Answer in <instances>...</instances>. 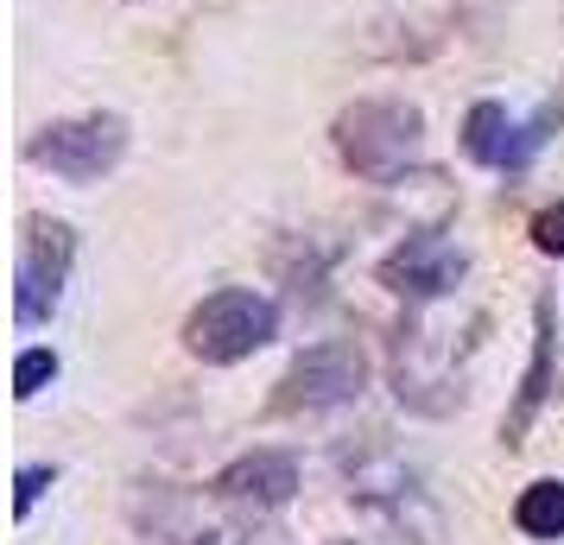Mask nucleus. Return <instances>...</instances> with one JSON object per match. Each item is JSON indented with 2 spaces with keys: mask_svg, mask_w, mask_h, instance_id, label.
Segmentation results:
<instances>
[{
  "mask_svg": "<svg viewBox=\"0 0 564 545\" xmlns=\"http://www.w3.org/2000/svg\"><path fill=\"white\" fill-rule=\"evenodd\" d=\"M52 381H57V356L52 349H26V356L13 362V393H20V400H39Z\"/></svg>",
  "mask_w": 564,
  "mask_h": 545,
  "instance_id": "obj_12",
  "label": "nucleus"
},
{
  "mask_svg": "<svg viewBox=\"0 0 564 545\" xmlns=\"http://www.w3.org/2000/svg\"><path fill=\"white\" fill-rule=\"evenodd\" d=\"M121 153H128V121H121V115H77V121H52V128L26 146L32 165H45V172H57V178H70V184L108 178V172L121 165Z\"/></svg>",
  "mask_w": 564,
  "mask_h": 545,
  "instance_id": "obj_4",
  "label": "nucleus"
},
{
  "mask_svg": "<svg viewBox=\"0 0 564 545\" xmlns=\"http://www.w3.org/2000/svg\"><path fill=\"white\" fill-rule=\"evenodd\" d=\"M361 514L381 520L400 545H444V514H437V501L419 482L400 494H387V501H375V508H361Z\"/></svg>",
  "mask_w": 564,
  "mask_h": 545,
  "instance_id": "obj_9",
  "label": "nucleus"
},
{
  "mask_svg": "<svg viewBox=\"0 0 564 545\" xmlns=\"http://www.w3.org/2000/svg\"><path fill=\"white\" fill-rule=\"evenodd\" d=\"M70 260H77V235H70V222L32 216L26 241H20V266H13V317H20L26 330L52 324V312L64 305Z\"/></svg>",
  "mask_w": 564,
  "mask_h": 545,
  "instance_id": "obj_3",
  "label": "nucleus"
},
{
  "mask_svg": "<svg viewBox=\"0 0 564 545\" xmlns=\"http://www.w3.org/2000/svg\"><path fill=\"white\" fill-rule=\"evenodd\" d=\"M463 266H469L463 248H451L437 229H419L381 260V286L400 298H444V292H457Z\"/></svg>",
  "mask_w": 564,
  "mask_h": 545,
  "instance_id": "obj_6",
  "label": "nucleus"
},
{
  "mask_svg": "<svg viewBox=\"0 0 564 545\" xmlns=\"http://www.w3.org/2000/svg\"><path fill=\"white\" fill-rule=\"evenodd\" d=\"M533 140L539 133H520L501 102H476L469 121H463V153L476 159V165H527Z\"/></svg>",
  "mask_w": 564,
  "mask_h": 545,
  "instance_id": "obj_8",
  "label": "nucleus"
},
{
  "mask_svg": "<svg viewBox=\"0 0 564 545\" xmlns=\"http://www.w3.org/2000/svg\"><path fill=\"white\" fill-rule=\"evenodd\" d=\"M209 489H216V501H229L241 514H273V508H285L299 494V457L292 450H248Z\"/></svg>",
  "mask_w": 564,
  "mask_h": 545,
  "instance_id": "obj_7",
  "label": "nucleus"
},
{
  "mask_svg": "<svg viewBox=\"0 0 564 545\" xmlns=\"http://www.w3.org/2000/svg\"><path fill=\"white\" fill-rule=\"evenodd\" d=\"M280 337V312L273 298H260L248 286H229V292H209L197 312L184 317V349L209 368H229V362H248L254 349Z\"/></svg>",
  "mask_w": 564,
  "mask_h": 545,
  "instance_id": "obj_2",
  "label": "nucleus"
},
{
  "mask_svg": "<svg viewBox=\"0 0 564 545\" xmlns=\"http://www.w3.org/2000/svg\"><path fill=\"white\" fill-rule=\"evenodd\" d=\"M52 476H57L52 464H26V469H20V476H13V514L26 520L32 508H39V494H45V482H52Z\"/></svg>",
  "mask_w": 564,
  "mask_h": 545,
  "instance_id": "obj_13",
  "label": "nucleus"
},
{
  "mask_svg": "<svg viewBox=\"0 0 564 545\" xmlns=\"http://www.w3.org/2000/svg\"><path fill=\"white\" fill-rule=\"evenodd\" d=\"M513 526L527 539H564V482H533L513 501Z\"/></svg>",
  "mask_w": 564,
  "mask_h": 545,
  "instance_id": "obj_10",
  "label": "nucleus"
},
{
  "mask_svg": "<svg viewBox=\"0 0 564 545\" xmlns=\"http://www.w3.org/2000/svg\"><path fill=\"white\" fill-rule=\"evenodd\" d=\"M343 545H356V539H343Z\"/></svg>",
  "mask_w": 564,
  "mask_h": 545,
  "instance_id": "obj_15",
  "label": "nucleus"
},
{
  "mask_svg": "<svg viewBox=\"0 0 564 545\" xmlns=\"http://www.w3.org/2000/svg\"><path fill=\"white\" fill-rule=\"evenodd\" d=\"M533 241H539V254L564 260V204H552V209H539L533 216Z\"/></svg>",
  "mask_w": 564,
  "mask_h": 545,
  "instance_id": "obj_14",
  "label": "nucleus"
},
{
  "mask_svg": "<svg viewBox=\"0 0 564 545\" xmlns=\"http://www.w3.org/2000/svg\"><path fill=\"white\" fill-rule=\"evenodd\" d=\"M545 381H552V305H539V349H533V368H527V388H520V406L508 413V444L527 432V418L539 413V400H545Z\"/></svg>",
  "mask_w": 564,
  "mask_h": 545,
  "instance_id": "obj_11",
  "label": "nucleus"
},
{
  "mask_svg": "<svg viewBox=\"0 0 564 545\" xmlns=\"http://www.w3.org/2000/svg\"><path fill=\"white\" fill-rule=\"evenodd\" d=\"M361 388H368V356L356 342H317L285 368L273 413H330V406L361 400Z\"/></svg>",
  "mask_w": 564,
  "mask_h": 545,
  "instance_id": "obj_5",
  "label": "nucleus"
},
{
  "mask_svg": "<svg viewBox=\"0 0 564 545\" xmlns=\"http://www.w3.org/2000/svg\"><path fill=\"white\" fill-rule=\"evenodd\" d=\"M425 153V115L412 102H356L336 115V159L368 184H400Z\"/></svg>",
  "mask_w": 564,
  "mask_h": 545,
  "instance_id": "obj_1",
  "label": "nucleus"
}]
</instances>
